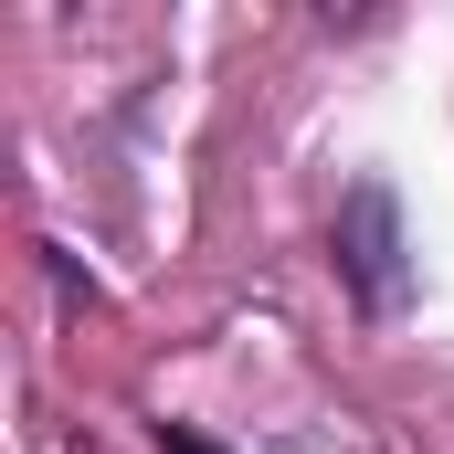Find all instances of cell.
Returning a JSON list of instances; mask_svg holds the SVG:
<instances>
[{
    "label": "cell",
    "instance_id": "6da1fadb",
    "mask_svg": "<svg viewBox=\"0 0 454 454\" xmlns=\"http://www.w3.org/2000/svg\"><path fill=\"white\" fill-rule=\"evenodd\" d=\"M328 264L370 317H402L412 307V243H402V191L391 180H348L339 223H328Z\"/></svg>",
    "mask_w": 454,
    "mask_h": 454
},
{
    "label": "cell",
    "instance_id": "7a4b0ae2",
    "mask_svg": "<svg viewBox=\"0 0 454 454\" xmlns=\"http://www.w3.org/2000/svg\"><path fill=\"white\" fill-rule=\"evenodd\" d=\"M159 454H223V444H212L201 423H159Z\"/></svg>",
    "mask_w": 454,
    "mask_h": 454
}]
</instances>
